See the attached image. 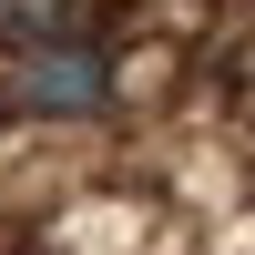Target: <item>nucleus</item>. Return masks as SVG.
I'll return each instance as SVG.
<instances>
[{
  "label": "nucleus",
  "instance_id": "obj_1",
  "mask_svg": "<svg viewBox=\"0 0 255 255\" xmlns=\"http://www.w3.org/2000/svg\"><path fill=\"white\" fill-rule=\"evenodd\" d=\"M10 102H20V113H61V123H82V113H102V102H113V61L82 51V41H41V51L10 72Z\"/></svg>",
  "mask_w": 255,
  "mask_h": 255
},
{
  "label": "nucleus",
  "instance_id": "obj_2",
  "mask_svg": "<svg viewBox=\"0 0 255 255\" xmlns=\"http://www.w3.org/2000/svg\"><path fill=\"white\" fill-rule=\"evenodd\" d=\"M72 10H82V0H0V41L41 51V41H61V31H72Z\"/></svg>",
  "mask_w": 255,
  "mask_h": 255
}]
</instances>
